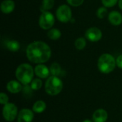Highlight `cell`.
Returning a JSON list of instances; mask_svg holds the SVG:
<instances>
[{"instance_id": "6da1fadb", "label": "cell", "mask_w": 122, "mask_h": 122, "mask_svg": "<svg viewBox=\"0 0 122 122\" xmlns=\"http://www.w3.org/2000/svg\"><path fill=\"white\" fill-rule=\"evenodd\" d=\"M26 56L27 59L33 64H44L51 58V49L46 42L35 41L27 46Z\"/></svg>"}, {"instance_id": "7a4b0ae2", "label": "cell", "mask_w": 122, "mask_h": 122, "mask_svg": "<svg viewBox=\"0 0 122 122\" xmlns=\"http://www.w3.org/2000/svg\"><path fill=\"white\" fill-rule=\"evenodd\" d=\"M34 69L31 64L27 63L19 64L15 71V76L16 79L23 85L31 84L34 79Z\"/></svg>"}, {"instance_id": "3957f363", "label": "cell", "mask_w": 122, "mask_h": 122, "mask_svg": "<svg viewBox=\"0 0 122 122\" xmlns=\"http://www.w3.org/2000/svg\"><path fill=\"white\" fill-rule=\"evenodd\" d=\"M116 66V59L111 54L104 53L99 57L97 67L101 73L104 74H110L115 69Z\"/></svg>"}, {"instance_id": "277c9868", "label": "cell", "mask_w": 122, "mask_h": 122, "mask_svg": "<svg viewBox=\"0 0 122 122\" xmlns=\"http://www.w3.org/2000/svg\"><path fill=\"white\" fill-rule=\"evenodd\" d=\"M64 87L62 80L56 76H51L46 79L45 82V92L49 96H56L59 94Z\"/></svg>"}, {"instance_id": "5b68a950", "label": "cell", "mask_w": 122, "mask_h": 122, "mask_svg": "<svg viewBox=\"0 0 122 122\" xmlns=\"http://www.w3.org/2000/svg\"><path fill=\"white\" fill-rule=\"evenodd\" d=\"M56 18L61 23H68L72 19V11L67 4H61L56 10Z\"/></svg>"}, {"instance_id": "8992f818", "label": "cell", "mask_w": 122, "mask_h": 122, "mask_svg": "<svg viewBox=\"0 0 122 122\" xmlns=\"http://www.w3.org/2000/svg\"><path fill=\"white\" fill-rule=\"evenodd\" d=\"M55 20V16L51 11H43L39 18V26L43 30H49L54 25Z\"/></svg>"}, {"instance_id": "52a82bcc", "label": "cell", "mask_w": 122, "mask_h": 122, "mask_svg": "<svg viewBox=\"0 0 122 122\" xmlns=\"http://www.w3.org/2000/svg\"><path fill=\"white\" fill-rule=\"evenodd\" d=\"M18 108L14 103H7L4 105L2 109V116L5 121L8 122H14L18 116Z\"/></svg>"}, {"instance_id": "ba28073f", "label": "cell", "mask_w": 122, "mask_h": 122, "mask_svg": "<svg viewBox=\"0 0 122 122\" xmlns=\"http://www.w3.org/2000/svg\"><path fill=\"white\" fill-rule=\"evenodd\" d=\"M85 38L92 42H97L100 41L103 36L102 30L96 26L89 27L85 31Z\"/></svg>"}, {"instance_id": "9c48e42d", "label": "cell", "mask_w": 122, "mask_h": 122, "mask_svg": "<svg viewBox=\"0 0 122 122\" xmlns=\"http://www.w3.org/2000/svg\"><path fill=\"white\" fill-rule=\"evenodd\" d=\"M34 118V112L29 109H22L19 112L17 122H32Z\"/></svg>"}, {"instance_id": "30bf717a", "label": "cell", "mask_w": 122, "mask_h": 122, "mask_svg": "<svg viewBox=\"0 0 122 122\" xmlns=\"http://www.w3.org/2000/svg\"><path fill=\"white\" fill-rule=\"evenodd\" d=\"M34 73L35 75L40 79H47L49 77V74H51L49 68L44 64H36L34 67Z\"/></svg>"}, {"instance_id": "8fae6325", "label": "cell", "mask_w": 122, "mask_h": 122, "mask_svg": "<svg viewBox=\"0 0 122 122\" xmlns=\"http://www.w3.org/2000/svg\"><path fill=\"white\" fill-rule=\"evenodd\" d=\"M108 112L104 109H98L94 111L92 115L94 122H106L108 119Z\"/></svg>"}, {"instance_id": "7c38bea8", "label": "cell", "mask_w": 122, "mask_h": 122, "mask_svg": "<svg viewBox=\"0 0 122 122\" xmlns=\"http://www.w3.org/2000/svg\"><path fill=\"white\" fill-rule=\"evenodd\" d=\"M6 87L7 91L11 94H18L23 89L22 84L20 83L18 80H11L8 81Z\"/></svg>"}, {"instance_id": "4fadbf2b", "label": "cell", "mask_w": 122, "mask_h": 122, "mask_svg": "<svg viewBox=\"0 0 122 122\" xmlns=\"http://www.w3.org/2000/svg\"><path fill=\"white\" fill-rule=\"evenodd\" d=\"M108 20L112 25L119 26L122 24V14L118 11H112L108 14Z\"/></svg>"}, {"instance_id": "5bb4252c", "label": "cell", "mask_w": 122, "mask_h": 122, "mask_svg": "<svg viewBox=\"0 0 122 122\" xmlns=\"http://www.w3.org/2000/svg\"><path fill=\"white\" fill-rule=\"evenodd\" d=\"M1 11L4 14H9L14 11L15 2L13 0H3L1 3Z\"/></svg>"}, {"instance_id": "9a60e30c", "label": "cell", "mask_w": 122, "mask_h": 122, "mask_svg": "<svg viewBox=\"0 0 122 122\" xmlns=\"http://www.w3.org/2000/svg\"><path fill=\"white\" fill-rule=\"evenodd\" d=\"M46 109V104L43 100H37L34 102L32 107V110L34 113L41 114Z\"/></svg>"}, {"instance_id": "2e32d148", "label": "cell", "mask_w": 122, "mask_h": 122, "mask_svg": "<svg viewBox=\"0 0 122 122\" xmlns=\"http://www.w3.org/2000/svg\"><path fill=\"white\" fill-rule=\"evenodd\" d=\"M6 47L9 51L11 52H17L20 49L21 45L18 41L14 39H11L6 41Z\"/></svg>"}, {"instance_id": "e0dca14e", "label": "cell", "mask_w": 122, "mask_h": 122, "mask_svg": "<svg viewBox=\"0 0 122 122\" xmlns=\"http://www.w3.org/2000/svg\"><path fill=\"white\" fill-rule=\"evenodd\" d=\"M47 36L51 40L56 41V40H58V39H59L61 38V32L57 28H51L49 30H48Z\"/></svg>"}, {"instance_id": "ac0fdd59", "label": "cell", "mask_w": 122, "mask_h": 122, "mask_svg": "<svg viewBox=\"0 0 122 122\" xmlns=\"http://www.w3.org/2000/svg\"><path fill=\"white\" fill-rule=\"evenodd\" d=\"M49 70H50V73H51V76H59L62 73L61 67L60 66V64L59 63H57V62L52 63L51 64L50 67H49Z\"/></svg>"}, {"instance_id": "d6986e66", "label": "cell", "mask_w": 122, "mask_h": 122, "mask_svg": "<svg viewBox=\"0 0 122 122\" xmlns=\"http://www.w3.org/2000/svg\"><path fill=\"white\" fill-rule=\"evenodd\" d=\"M54 0H42V4L40 7L41 12L50 11L54 6Z\"/></svg>"}, {"instance_id": "ffe728a7", "label": "cell", "mask_w": 122, "mask_h": 122, "mask_svg": "<svg viewBox=\"0 0 122 122\" xmlns=\"http://www.w3.org/2000/svg\"><path fill=\"white\" fill-rule=\"evenodd\" d=\"M86 39L85 37H79L74 41V46L77 50H83L86 46Z\"/></svg>"}, {"instance_id": "44dd1931", "label": "cell", "mask_w": 122, "mask_h": 122, "mask_svg": "<svg viewBox=\"0 0 122 122\" xmlns=\"http://www.w3.org/2000/svg\"><path fill=\"white\" fill-rule=\"evenodd\" d=\"M42 84H43V82L40 78H35L31 82L30 86L34 91H38L41 88Z\"/></svg>"}, {"instance_id": "7402d4cb", "label": "cell", "mask_w": 122, "mask_h": 122, "mask_svg": "<svg viewBox=\"0 0 122 122\" xmlns=\"http://www.w3.org/2000/svg\"><path fill=\"white\" fill-rule=\"evenodd\" d=\"M97 16L100 19H104V17H106V16L108 14V10H107V8L104 6H102L101 7H99L97 11Z\"/></svg>"}, {"instance_id": "603a6c76", "label": "cell", "mask_w": 122, "mask_h": 122, "mask_svg": "<svg viewBox=\"0 0 122 122\" xmlns=\"http://www.w3.org/2000/svg\"><path fill=\"white\" fill-rule=\"evenodd\" d=\"M119 0H102V4L107 8H112L118 4Z\"/></svg>"}, {"instance_id": "cb8c5ba5", "label": "cell", "mask_w": 122, "mask_h": 122, "mask_svg": "<svg viewBox=\"0 0 122 122\" xmlns=\"http://www.w3.org/2000/svg\"><path fill=\"white\" fill-rule=\"evenodd\" d=\"M84 0H66V2L69 6L74 7H78L83 4Z\"/></svg>"}, {"instance_id": "d4e9b609", "label": "cell", "mask_w": 122, "mask_h": 122, "mask_svg": "<svg viewBox=\"0 0 122 122\" xmlns=\"http://www.w3.org/2000/svg\"><path fill=\"white\" fill-rule=\"evenodd\" d=\"M9 103V97L4 92L0 93V104L1 105H5Z\"/></svg>"}, {"instance_id": "484cf974", "label": "cell", "mask_w": 122, "mask_h": 122, "mask_svg": "<svg viewBox=\"0 0 122 122\" xmlns=\"http://www.w3.org/2000/svg\"><path fill=\"white\" fill-rule=\"evenodd\" d=\"M116 62H117V66L119 69H122V54L119 55L117 59H116Z\"/></svg>"}, {"instance_id": "4316f807", "label": "cell", "mask_w": 122, "mask_h": 122, "mask_svg": "<svg viewBox=\"0 0 122 122\" xmlns=\"http://www.w3.org/2000/svg\"><path fill=\"white\" fill-rule=\"evenodd\" d=\"M118 6H119V8L122 10V0H119L118 1Z\"/></svg>"}, {"instance_id": "83f0119b", "label": "cell", "mask_w": 122, "mask_h": 122, "mask_svg": "<svg viewBox=\"0 0 122 122\" xmlns=\"http://www.w3.org/2000/svg\"><path fill=\"white\" fill-rule=\"evenodd\" d=\"M82 122H94L93 121H92V120H90V119H85V120H84Z\"/></svg>"}]
</instances>
